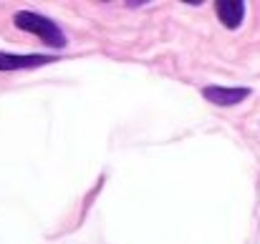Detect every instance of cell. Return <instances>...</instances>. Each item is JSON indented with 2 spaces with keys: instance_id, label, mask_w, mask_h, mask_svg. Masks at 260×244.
<instances>
[{
  "instance_id": "2",
  "label": "cell",
  "mask_w": 260,
  "mask_h": 244,
  "mask_svg": "<svg viewBox=\"0 0 260 244\" xmlns=\"http://www.w3.org/2000/svg\"><path fill=\"white\" fill-rule=\"evenodd\" d=\"M53 56H23V53H3L0 51V71H20V68H38L46 63H53Z\"/></svg>"
},
{
  "instance_id": "1",
  "label": "cell",
  "mask_w": 260,
  "mask_h": 244,
  "mask_svg": "<svg viewBox=\"0 0 260 244\" xmlns=\"http://www.w3.org/2000/svg\"><path fill=\"white\" fill-rule=\"evenodd\" d=\"M13 23H15V28L38 35L43 43H48V46H53V48H63V46H66V35L61 33V28H58L51 18H46V15H41V13L20 10V13H15Z\"/></svg>"
},
{
  "instance_id": "3",
  "label": "cell",
  "mask_w": 260,
  "mask_h": 244,
  "mask_svg": "<svg viewBox=\"0 0 260 244\" xmlns=\"http://www.w3.org/2000/svg\"><path fill=\"white\" fill-rule=\"evenodd\" d=\"M202 96L217 106H235L250 96V88H225V86H207L202 88Z\"/></svg>"
},
{
  "instance_id": "4",
  "label": "cell",
  "mask_w": 260,
  "mask_h": 244,
  "mask_svg": "<svg viewBox=\"0 0 260 244\" xmlns=\"http://www.w3.org/2000/svg\"><path fill=\"white\" fill-rule=\"evenodd\" d=\"M215 10H217V18L225 28L235 30L240 28L243 18H245V3L243 0H217L215 3Z\"/></svg>"
}]
</instances>
